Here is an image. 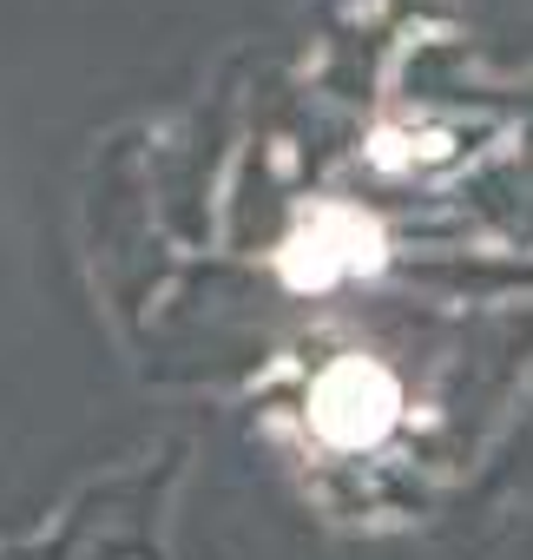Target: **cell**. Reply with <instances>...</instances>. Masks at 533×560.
I'll return each instance as SVG.
<instances>
[{"label":"cell","instance_id":"obj_1","mask_svg":"<svg viewBox=\"0 0 533 560\" xmlns=\"http://www.w3.org/2000/svg\"><path fill=\"white\" fill-rule=\"evenodd\" d=\"M376 264H382V231H376V218H363L350 205H310V218L284 244V277L297 291H323L336 277H356Z\"/></svg>","mask_w":533,"mask_h":560},{"label":"cell","instance_id":"obj_2","mask_svg":"<svg viewBox=\"0 0 533 560\" xmlns=\"http://www.w3.org/2000/svg\"><path fill=\"white\" fill-rule=\"evenodd\" d=\"M395 409H402L395 376H389L382 363H369V357H343V363H330V370L317 376V389H310V422H317L336 448H363V442H376V435L395 422Z\"/></svg>","mask_w":533,"mask_h":560}]
</instances>
